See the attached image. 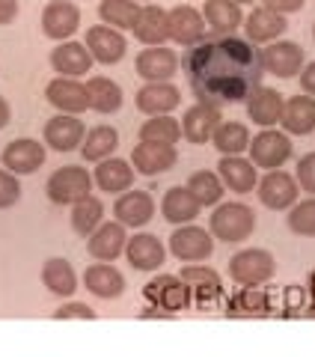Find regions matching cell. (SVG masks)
I'll return each instance as SVG.
<instances>
[{"label": "cell", "mask_w": 315, "mask_h": 357, "mask_svg": "<svg viewBox=\"0 0 315 357\" xmlns=\"http://www.w3.org/2000/svg\"><path fill=\"white\" fill-rule=\"evenodd\" d=\"M274 312V292L262 286H241L226 298L229 319H265Z\"/></svg>", "instance_id": "obj_9"}, {"label": "cell", "mask_w": 315, "mask_h": 357, "mask_svg": "<svg viewBox=\"0 0 315 357\" xmlns=\"http://www.w3.org/2000/svg\"><path fill=\"white\" fill-rule=\"evenodd\" d=\"M202 18H206V24L215 36H232L244 24L241 3H235V0H206Z\"/></svg>", "instance_id": "obj_30"}, {"label": "cell", "mask_w": 315, "mask_h": 357, "mask_svg": "<svg viewBox=\"0 0 315 357\" xmlns=\"http://www.w3.org/2000/svg\"><path fill=\"white\" fill-rule=\"evenodd\" d=\"M84 137H86L84 122L75 114H57V116H51L48 122H45V143L57 152L81 149Z\"/></svg>", "instance_id": "obj_17"}, {"label": "cell", "mask_w": 315, "mask_h": 357, "mask_svg": "<svg viewBox=\"0 0 315 357\" xmlns=\"http://www.w3.org/2000/svg\"><path fill=\"white\" fill-rule=\"evenodd\" d=\"M101 220H105V203H101L98 197H84L81 203L72 206V229L77 232L81 238H89L93 232L101 227Z\"/></svg>", "instance_id": "obj_38"}, {"label": "cell", "mask_w": 315, "mask_h": 357, "mask_svg": "<svg viewBox=\"0 0 315 357\" xmlns=\"http://www.w3.org/2000/svg\"><path fill=\"white\" fill-rule=\"evenodd\" d=\"M131 164L140 176H161L178 164V152H176V146H167V143L140 140L131 152Z\"/></svg>", "instance_id": "obj_14"}, {"label": "cell", "mask_w": 315, "mask_h": 357, "mask_svg": "<svg viewBox=\"0 0 315 357\" xmlns=\"http://www.w3.org/2000/svg\"><path fill=\"white\" fill-rule=\"evenodd\" d=\"M307 295H309V304H307V312H303V316L315 319V271L309 274V280H307Z\"/></svg>", "instance_id": "obj_52"}, {"label": "cell", "mask_w": 315, "mask_h": 357, "mask_svg": "<svg viewBox=\"0 0 315 357\" xmlns=\"http://www.w3.org/2000/svg\"><path fill=\"white\" fill-rule=\"evenodd\" d=\"M199 199L190 194V188L185 185H176V188H170V191L164 194V199H161V215L170 220V223H176V227H182V223H190L197 215H199Z\"/></svg>", "instance_id": "obj_32"}, {"label": "cell", "mask_w": 315, "mask_h": 357, "mask_svg": "<svg viewBox=\"0 0 315 357\" xmlns=\"http://www.w3.org/2000/svg\"><path fill=\"white\" fill-rule=\"evenodd\" d=\"M143 298L152 307H161L167 312H182L190 307V289L182 277L176 274H161L143 286Z\"/></svg>", "instance_id": "obj_8"}, {"label": "cell", "mask_w": 315, "mask_h": 357, "mask_svg": "<svg viewBox=\"0 0 315 357\" xmlns=\"http://www.w3.org/2000/svg\"><path fill=\"white\" fill-rule=\"evenodd\" d=\"M307 304H309L307 286H289V289H286V304H283V316H286V319H298L300 312H307Z\"/></svg>", "instance_id": "obj_44"}, {"label": "cell", "mask_w": 315, "mask_h": 357, "mask_svg": "<svg viewBox=\"0 0 315 357\" xmlns=\"http://www.w3.org/2000/svg\"><path fill=\"white\" fill-rule=\"evenodd\" d=\"M77 27H81V9H77L72 0H51L42 13V33L48 39L66 42L69 36H75Z\"/></svg>", "instance_id": "obj_12"}, {"label": "cell", "mask_w": 315, "mask_h": 357, "mask_svg": "<svg viewBox=\"0 0 315 357\" xmlns=\"http://www.w3.org/2000/svg\"><path fill=\"white\" fill-rule=\"evenodd\" d=\"M125 244H128V232H125V223L119 220H101V227L89 236V256L98 262H114L116 256L125 253Z\"/></svg>", "instance_id": "obj_18"}, {"label": "cell", "mask_w": 315, "mask_h": 357, "mask_svg": "<svg viewBox=\"0 0 315 357\" xmlns=\"http://www.w3.org/2000/svg\"><path fill=\"white\" fill-rule=\"evenodd\" d=\"M84 286L95 298L110 301V298H119L122 292H125V277H122L114 265L95 262V265H89L86 271H84Z\"/></svg>", "instance_id": "obj_31"}, {"label": "cell", "mask_w": 315, "mask_h": 357, "mask_svg": "<svg viewBox=\"0 0 315 357\" xmlns=\"http://www.w3.org/2000/svg\"><path fill=\"white\" fill-rule=\"evenodd\" d=\"M211 236L226 241V244H238L244 238L253 236L256 229V211L244 203H223L215 208V215L208 220Z\"/></svg>", "instance_id": "obj_2"}, {"label": "cell", "mask_w": 315, "mask_h": 357, "mask_svg": "<svg viewBox=\"0 0 315 357\" xmlns=\"http://www.w3.org/2000/svg\"><path fill=\"white\" fill-rule=\"evenodd\" d=\"M86 48H89V54H93V60L105 63V66H114V63H119L122 57H125L128 42L116 27L95 24V27L86 30Z\"/></svg>", "instance_id": "obj_16"}, {"label": "cell", "mask_w": 315, "mask_h": 357, "mask_svg": "<svg viewBox=\"0 0 315 357\" xmlns=\"http://www.w3.org/2000/svg\"><path fill=\"white\" fill-rule=\"evenodd\" d=\"M182 72L197 102L211 107L238 105L262 86V48L241 36H211L190 45L182 57Z\"/></svg>", "instance_id": "obj_1"}, {"label": "cell", "mask_w": 315, "mask_h": 357, "mask_svg": "<svg viewBox=\"0 0 315 357\" xmlns=\"http://www.w3.org/2000/svg\"><path fill=\"white\" fill-rule=\"evenodd\" d=\"M18 15V0H0V24H13Z\"/></svg>", "instance_id": "obj_49"}, {"label": "cell", "mask_w": 315, "mask_h": 357, "mask_svg": "<svg viewBox=\"0 0 315 357\" xmlns=\"http://www.w3.org/2000/svg\"><path fill=\"white\" fill-rule=\"evenodd\" d=\"M312 33H315V30H312Z\"/></svg>", "instance_id": "obj_56"}, {"label": "cell", "mask_w": 315, "mask_h": 357, "mask_svg": "<svg viewBox=\"0 0 315 357\" xmlns=\"http://www.w3.org/2000/svg\"><path fill=\"white\" fill-rule=\"evenodd\" d=\"M170 253L178 262H202L215 253V236L194 223H182L170 236Z\"/></svg>", "instance_id": "obj_7"}, {"label": "cell", "mask_w": 315, "mask_h": 357, "mask_svg": "<svg viewBox=\"0 0 315 357\" xmlns=\"http://www.w3.org/2000/svg\"><path fill=\"white\" fill-rule=\"evenodd\" d=\"M9 119H13V110H9V102L3 96H0V131L9 126Z\"/></svg>", "instance_id": "obj_53"}, {"label": "cell", "mask_w": 315, "mask_h": 357, "mask_svg": "<svg viewBox=\"0 0 315 357\" xmlns=\"http://www.w3.org/2000/svg\"><path fill=\"white\" fill-rule=\"evenodd\" d=\"M137 75L146 84L170 81L173 75H178V54L164 48V45H155V48L140 51L137 54Z\"/></svg>", "instance_id": "obj_22"}, {"label": "cell", "mask_w": 315, "mask_h": 357, "mask_svg": "<svg viewBox=\"0 0 315 357\" xmlns=\"http://www.w3.org/2000/svg\"><path fill=\"white\" fill-rule=\"evenodd\" d=\"M119 146V131L114 126H95L93 131H86V137L81 143L84 161H105L116 152Z\"/></svg>", "instance_id": "obj_36"}, {"label": "cell", "mask_w": 315, "mask_h": 357, "mask_svg": "<svg viewBox=\"0 0 315 357\" xmlns=\"http://www.w3.org/2000/svg\"><path fill=\"white\" fill-rule=\"evenodd\" d=\"M182 280L190 289V304L197 310H211L223 298V283H220V274L208 265H185L182 268Z\"/></svg>", "instance_id": "obj_6"}, {"label": "cell", "mask_w": 315, "mask_h": 357, "mask_svg": "<svg viewBox=\"0 0 315 357\" xmlns=\"http://www.w3.org/2000/svg\"><path fill=\"white\" fill-rule=\"evenodd\" d=\"M45 98L60 110V114H84L89 107V89L77 77H57L45 86Z\"/></svg>", "instance_id": "obj_15"}, {"label": "cell", "mask_w": 315, "mask_h": 357, "mask_svg": "<svg viewBox=\"0 0 315 357\" xmlns=\"http://www.w3.org/2000/svg\"><path fill=\"white\" fill-rule=\"evenodd\" d=\"M289 229L300 238H315V197L295 203L289 211Z\"/></svg>", "instance_id": "obj_43"}, {"label": "cell", "mask_w": 315, "mask_h": 357, "mask_svg": "<svg viewBox=\"0 0 315 357\" xmlns=\"http://www.w3.org/2000/svg\"><path fill=\"white\" fill-rule=\"evenodd\" d=\"M114 215L125 227H146L155 215V199L146 191H122L114 203Z\"/></svg>", "instance_id": "obj_29"}, {"label": "cell", "mask_w": 315, "mask_h": 357, "mask_svg": "<svg viewBox=\"0 0 315 357\" xmlns=\"http://www.w3.org/2000/svg\"><path fill=\"white\" fill-rule=\"evenodd\" d=\"M42 283L48 286V292H54V295L72 298L75 289H77V274H75V268L66 259L54 256V259H48L42 265Z\"/></svg>", "instance_id": "obj_35"}, {"label": "cell", "mask_w": 315, "mask_h": 357, "mask_svg": "<svg viewBox=\"0 0 315 357\" xmlns=\"http://www.w3.org/2000/svg\"><path fill=\"white\" fill-rule=\"evenodd\" d=\"M303 3H307V0H262V6L274 9V13H279V15L300 13V9H303Z\"/></svg>", "instance_id": "obj_48"}, {"label": "cell", "mask_w": 315, "mask_h": 357, "mask_svg": "<svg viewBox=\"0 0 315 357\" xmlns=\"http://www.w3.org/2000/svg\"><path fill=\"white\" fill-rule=\"evenodd\" d=\"M277 274V259L262 248L241 250L229 259V277L238 286H262Z\"/></svg>", "instance_id": "obj_3"}, {"label": "cell", "mask_w": 315, "mask_h": 357, "mask_svg": "<svg viewBox=\"0 0 315 357\" xmlns=\"http://www.w3.org/2000/svg\"><path fill=\"white\" fill-rule=\"evenodd\" d=\"M303 48L298 42L289 39H274L268 42V48H262V66L265 75H277V77H298L303 72Z\"/></svg>", "instance_id": "obj_11"}, {"label": "cell", "mask_w": 315, "mask_h": 357, "mask_svg": "<svg viewBox=\"0 0 315 357\" xmlns=\"http://www.w3.org/2000/svg\"><path fill=\"white\" fill-rule=\"evenodd\" d=\"M137 3H140V0H137Z\"/></svg>", "instance_id": "obj_55"}, {"label": "cell", "mask_w": 315, "mask_h": 357, "mask_svg": "<svg viewBox=\"0 0 315 357\" xmlns=\"http://www.w3.org/2000/svg\"><path fill=\"white\" fill-rule=\"evenodd\" d=\"M283 107H286L283 93H277L271 86H256L253 93L247 96V116L262 128H274L277 122L283 119Z\"/></svg>", "instance_id": "obj_21"}, {"label": "cell", "mask_w": 315, "mask_h": 357, "mask_svg": "<svg viewBox=\"0 0 315 357\" xmlns=\"http://www.w3.org/2000/svg\"><path fill=\"white\" fill-rule=\"evenodd\" d=\"M223 122L220 116V107H211V105H202L197 102L194 107L185 110V119H182V137L194 146H202V143H211L215 137L217 126Z\"/></svg>", "instance_id": "obj_13"}, {"label": "cell", "mask_w": 315, "mask_h": 357, "mask_svg": "<svg viewBox=\"0 0 315 357\" xmlns=\"http://www.w3.org/2000/svg\"><path fill=\"white\" fill-rule=\"evenodd\" d=\"M286 27H289L286 15H279V13H274V9H268V6H259L244 18L247 39H250L253 45H268V42L279 39L286 33Z\"/></svg>", "instance_id": "obj_27"}, {"label": "cell", "mask_w": 315, "mask_h": 357, "mask_svg": "<svg viewBox=\"0 0 315 357\" xmlns=\"http://www.w3.org/2000/svg\"><path fill=\"white\" fill-rule=\"evenodd\" d=\"M295 178H298V185L303 188V191L315 197V152L303 155V158L298 161V176Z\"/></svg>", "instance_id": "obj_46"}, {"label": "cell", "mask_w": 315, "mask_h": 357, "mask_svg": "<svg viewBox=\"0 0 315 357\" xmlns=\"http://www.w3.org/2000/svg\"><path fill=\"white\" fill-rule=\"evenodd\" d=\"M217 176L223 188H229L235 194H253V188L259 185V167L241 158V155H223L217 164Z\"/></svg>", "instance_id": "obj_20"}, {"label": "cell", "mask_w": 315, "mask_h": 357, "mask_svg": "<svg viewBox=\"0 0 315 357\" xmlns=\"http://www.w3.org/2000/svg\"><path fill=\"white\" fill-rule=\"evenodd\" d=\"M235 3H253V0H235Z\"/></svg>", "instance_id": "obj_54"}, {"label": "cell", "mask_w": 315, "mask_h": 357, "mask_svg": "<svg viewBox=\"0 0 315 357\" xmlns=\"http://www.w3.org/2000/svg\"><path fill=\"white\" fill-rule=\"evenodd\" d=\"M86 89H89V107L98 110V114H116L122 107V86L110 77H89L86 81Z\"/></svg>", "instance_id": "obj_37"}, {"label": "cell", "mask_w": 315, "mask_h": 357, "mask_svg": "<svg viewBox=\"0 0 315 357\" xmlns=\"http://www.w3.org/2000/svg\"><path fill=\"white\" fill-rule=\"evenodd\" d=\"M45 191H48L51 203L75 206V203H81L84 197H89V191H93V176H89L84 167H63V170L51 173Z\"/></svg>", "instance_id": "obj_4"}, {"label": "cell", "mask_w": 315, "mask_h": 357, "mask_svg": "<svg viewBox=\"0 0 315 357\" xmlns=\"http://www.w3.org/2000/svg\"><path fill=\"white\" fill-rule=\"evenodd\" d=\"M134 36H137L143 45H164L170 39V13L155 3H146L140 6V15H137V24H134Z\"/></svg>", "instance_id": "obj_28"}, {"label": "cell", "mask_w": 315, "mask_h": 357, "mask_svg": "<svg viewBox=\"0 0 315 357\" xmlns=\"http://www.w3.org/2000/svg\"><path fill=\"white\" fill-rule=\"evenodd\" d=\"M125 256H128L134 271H158L167 259V250H164V244L158 236H152V232H140V236L128 238Z\"/></svg>", "instance_id": "obj_26"}, {"label": "cell", "mask_w": 315, "mask_h": 357, "mask_svg": "<svg viewBox=\"0 0 315 357\" xmlns=\"http://www.w3.org/2000/svg\"><path fill=\"white\" fill-rule=\"evenodd\" d=\"M54 319H84V321H89V319H95V310L93 307H86V304H63L57 312H54Z\"/></svg>", "instance_id": "obj_47"}, {"label": "cell", "mask_w": 315, "mask_h": 357, "mask_svg": "<svg viewBox=\"0 0 315 357\" xmlns=\"http://www.w3.org/2000/svg\"><path fill=\"white\" fill-rule=\"evenodd\" d=\"M170 39L182 48H190V45L206 39V18H202L199 9L187 3L170 9Z\"/></svg>", "instance_id": "obj_23"}, {"label": "cell", "mask_w": 315, "mask_h": 357, "mask_svg": "<svg viewBox=\"0 0 315 357\" xmlns=\"http://www.w3.org/2000/svg\"><path fill=\"white\" fill-rule=\"evenodd\" d=\"M21 199V185H18V176L9 173V170H0V208H9Z\"/></svg>", "instance_id": "obj_45"}, {"label": "cell", "mask_w": 315, "mask_h": 357, "mask_svg": "<svg viewBox=\"0 0 315 357\" xmlns=\"http://www.w3.org/2000/svg\"><path fill=\"white\" fill-rule=\"evenodd\" d=\"M98 15L105 24L116 27V30H134L140 15V3L137 0H101Z\"/></svg>", "instance_id": "obj_41"}, {"label": "cell", "mask_w": 315, "mask_h": 357, "mask_svg": "<svg viewBox=\"0 0 315 357\" xmlns=\"http://www.w3.org/2000/svg\"><path fill=\"white\" fill-rule=\"evenodd\" d=\"M211 143L217 146L220 155H241L244 149H250V128L244 122H220Z\"/></svg>", "instance_id": "obj_39"}, {"label": "cell", "mask_w": 315, "mask_h": 357, "mask_svg": "<svg viewBox=\"0 0 315 357\" xmlns=\"http://www.w3.org/2000/svg\"><path fill=\"white\" fill-rule=\"evenodd\" d=\"M95 182L101 191L107 194H122L134 185V167L122 158H105L95 167Z\"/></svg>", "instance_id": "obj_34"}, {"label": "cell", "mask_w": 315, "mask_h": 357, "mask_svg": "<svg viewBox=\"0 0 315 357\" xmlns=\"http://www.w3.org/2000/svg\"><path fill=\"white\" fill-rule=\"evenodd\" d=\"M256 194L262 199V206L274 208V211H286L298 203L300 197V185L295 176H289L283 170H268L265 178H259L256 185Z\"/></svg>", "instance_id": "obj_10"}, {"label": "cell", "mask_w": 315, "mask_h": 357, "mask_svg": "<svg viewBox=\"0 0 315 357\" xmlns=\"http://www.w3.org/2000/svg\"><path fill=\"white\" fill-rule=\"evenodd\" d=\"M289 134H312L315 131V98L312 96H291L283 107V119H279Z\"/></svg>", "instance_id": "obj_33"}, {"label": "cell", "mask_w": 315, "mask_h": 357, "mask_svg": "<svg viewBox=\"0 0 315 357\" xmlns=\"http://www.w3.org/2000/svg\"><path fill=\"white\" fill-rule=\"evenodd\" d=\"M42 164H45V146L39 140H33V137L13 140L3 149V167L9 173H15V176L36 173Z\"/></svg>", "instance_id": "obj_25"}, {"label": "cell", "mask_w": 315, "mask_h": 357, "mask_svg": "<svg viewBox=\"0 0 315 357\" xmlns=\"http://www.w3.org/2000/svg\"><path fill=\"white\" fill-rule=\"evenodd\" d=\"M300 89H303L307 96H312V98H315V63H309L307 69L300 72Z\"/></svg>", "instance_id": "obj_50"}, {"label": "cell", "mask_w": 315, "mask_h": 357, "mask_svg": "<svg viewBox=\"0 0 315 357\" xmlns=\"http://www.w3.org/2000/svg\"><path fill=\"white\" fill-rule=\"evenodd\" d=\"M140 140L146 143H167V146H176L182 140V122L173 119L170 114L152 116L140 126Z\"/></svg>", "instance_id": "obj_40"}, {"label": "cell", "mask_w": 315, "mask_h": 357, "mask_svg": "<svg viewBox=\"0 0 315 357\" xmlns=\"http://www.w3.org/2000/svg\"><path fill=\"white\" fill-rule=\"evenodd\" d=\"M178 105H182V93H178V86H173L170 81H155V84H146L137 89V110L146 116L170 114Z\"/></svg>", "instance_id": "obj_24"}, {"label": "cell", "mask_w": 315, "mask_h": 357, "mask_svg": "<svg viewBox=\"0 0 315 357\" xmlns=\"http://www.w3.org/2000/svg\"><path fill=\"white\" fill-rule=\"evenodd\" d=\"M140 319H161V321H170V319H176V312H167V310H161V307H146L143 312H140Z\"/></svg>", "instance_id": "obj_51"}, {"label": "cell", "mask_w": 315, "mask_h": 357, "mask_svg": "<svg viewBox=\"0 0 315 357\" xmlns=\"http://www.w3.org/2000/svg\"><path fill=\"white\" fill-rule=\"evenodd\" d=\"M187 188H190V194L199 199V206H217L220 197H223V182H220V176L211 173V170L194 173V176L187 178Z\"/></svg>", "instance_id": "obj_42"}, {"label": "cell", "mask_w": 315, "mask_h": 357, "mask_svg": "<svg viewBox=\"0 0 315 357\" xmlns=\"http://www.w3.org/2000/svg\"><path fill=\"white\" fill-rule=\"evenodd\" d=\"M93 54H89L86 42H60L51 51V66L54 72H60V77H81L86 72H93Z\"/></svg>", "instance_id": "obj_19"}, {"label": "cell", "mask_w": 315, "mask_h": 357, "mask_svg": "<svg viewBox=\"0 0 315 357\" xmlns=\"http://www.w3.org/2000/svg\"><path fill=\"white\" fill-rule=\"evenodd\" d=\"M291 158V140L286 131L265 128L250 140V161L262 170H279Z\"/></svg>", "instance_id": "obj_5"}]
</instances>
